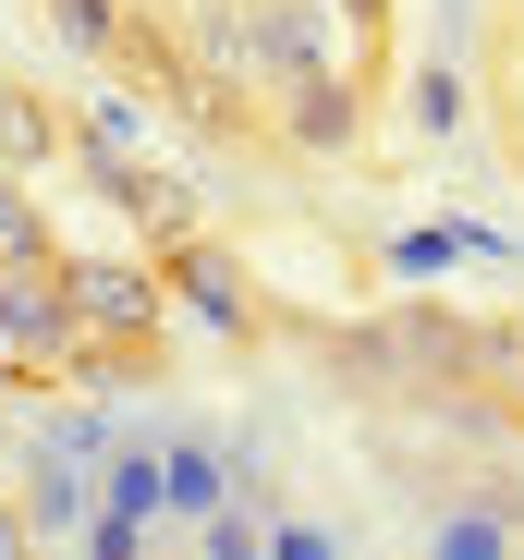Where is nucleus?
<instances>
[{"instance_id": "obj_17", "label": "nucleus", "mask_w": 524, "mask_h": 560, "mask_svg": "<svg viewBox=\"0 0 524 560\" xmlns=\"http://www.w3.org/2000/svg\"><path fill=\"white\" fill-rule=\"evenodd\" d=\"M512 25H524V0H512Z\"/></svg>"}, {"instance_id": "obj_13", "label": "nucleus", "mask_w": 524, "mask_h": 560, "mask_svg": "<svg viewBox=\"0 0 524 560\" xmlns=\"http://www.w3.org/2000/svg\"><path fill=\"white\" fill-rule=\"evenodd\" d=\"M269 560H341V548H329L317 524H269Z\"/></svg>"}, {"instance_id": "obj_15", "label": "nucleus", "mask_w": 524, "mask_h": 560, "mask_svg": "<svg viewBox=\"0 0 524 560\" xmlns=\"http://www.w3.org/2000/svg\"><path fill=\"white\" fill-rule=\"evenodd\" d=\"M0 560H25V536H13V524H0Z\"/></svg>"}, {"instance_id": "obj_2", "label": "nucleus", "mask_w": 524, "mask_h": 560, "mask_svg": "<svg viewBox=\"0 0 524 560\" xmlns=\"http://www.w3.org/2000/svg\"><path fill=\"white\" fill-rule=\"evenodd\" d=\"M159 476H171V524H196V512H220V500H256V463L220 451V439H171Z\"/></svg>"}, {"instance_id": "obj_5", "label": "nucleus", "mask_w": 524, "mask_h": 560, "mask_svg": "<svg viewBox=\"0 0 524 560\" xmlns=\"http://www.w3.org/2000/svg\"><path fill=\"white\" fill-rule=\"evenodd\" d=\"M98 524H123V536L171 524V476H159V451H110V463H98Z\"/></svg>"}, {"instance_id": "obj_16", "label": "nucleus", "mask_w": 524, "mask_h": 560, "mask_svg": "<svg viewBox=\"0 0 524 560\" xmlns=\"http://www.w3.org/2000/svg\"><path fill=\"white\" fill-rule=\"evenodd\" d=\"M512 159H524V122H512Z\"/></svg>"}, {"instance_id": "obj_3", "label": "nucleus", "mask_w": 524, "mask_h": 560, "mask_svg": "<svg viewBox=\"0 0 524 560\" xmlns=\"http://www.w3.org/2000/svg\"><path fill=\"white\" fill-rule=\"evenodd\" d=\"M61 293H73V280H61L49 256H37V268H0V341H49V353H61V341H73V305H61Z\"/></svg>"}, {"instance_id": "obj_7", "label": "nucleus", "mask_w": 524, "mask_h": 560, "mask_svg": "<svg viewBox=\"0 0 524 560\" xmlns=\"http://www.w3.org/2000/svg\"><path fill=\"white\" fill-rule=\"evenodd\" d=\"M73 280V317H110V329H147V305H159V280H135V268H61Z\"/></svg>"}, {"instance_id": "obj_8", "label": "nucleus", "mask_w": 524, "mask_h": 560, "mask_svg": "<svg viewBox=\"0 0 524 560\" xmlns=\"http://www.w3.org/2000/svg\"><path fill=\"white\" fill-rule=\"evenodd\" d=\"M196 560H269V524H256V500L196 512Z\"/></svg>"}, {"instance_id": "obj_1", "label": "nucleus", "mask_w": 524, "mask_h": 560, "mask_svg": "<svg viewBox=\"0 0 524 560\" xmlns=\"http://www.w3.org/2000/svg\"><path fill=\"white\" fill-rule=\"evenodd\" d=\"M415 560H524V500L512 488H427Z\"/></svg>"}, {"instance_id": "obj_14", "label": "nucleus", "mask_w": 524, "mask_h": 560, "mask_svg": "<svg viewBox=\"0 0 524 560\" xmlns=\"http://www.w3.org/2000/svg\"><path fill=\"white\" fill-rule=\"evenodd\" d=\"M0 159H37V122H25V98L0 85Z\"/></svg>"}, {"instance_id": "obj_12", "label": "nucleus", "mask_w": 524, "mask_h": 560, "mask_svg": "<svg viewBox=\"0 0 524 560\" xmlns=\"http://www.w3.org/2000/svg\"><path fill=\"white\" fill-rule=\"evenodd\" d=\"M37 256H49V232H37L13 196H0V268H37Z\"/></svg>"}, {"instance_id": "obj_9", "label": "nucleus", "mask_w": 524, "mask_h": 560, "mask_svg": "<svg viewBox=\"0 0 524 560\" xmlns=\"http://www.w3.org/2000/svg\"><path fill=\"white\" fill-rule=\"evenodd\" d=\"M73 512H85V476L37 451V463H25V524H73Z\"/></svg>"}, {"instance_id": "obj_11", "label": "nucleus", "mask_w": 524, "mask_h": 560, "mask_svg": "<svg viewBox=\"0 0 524 560\" xmlns=\"http://www.w3.org/2000/svg\"><path fill=\"white\" fill-rule=\"evenodd\" d=\"M73 49H123V0H49Z\"/></svg>"}, {"instance_id": "obj_4", "label": "nucleus", "mask_w": 524, "mask_h": 560, "mask_svg": "<svg viewBox=\"0 0 524 560\" xmlns=\"http://www.w3.org/2000/svg\"><path fill=\"white\" fill-rule=\"evenodd\" d=\"M281 135L305 159H341V147H354V85H341V73H293L281 85Z\"/></svg>"}, {"instance_id": "obj_6", "label": "nucleus", "mask_w": 524, "mask_h": 560, "mask_svg": "<svg viewBox=\"0 0 524 560\" xmlns=\"http://www.w3.org/2000/svg\"><path fill=\"white\" fill-rule=\"evenodd\" d=\"M171 280H184V305H196V317L244 329V280H232V256H220V244H184V256H171Z\"/></svg>"}, {"instance_id": "obj_10", "label": "nucleus", "mask_w": 524, "mask_h": 560, "mask_svg": "<svg viewBox=\"0 0 524 560\" xmlns=\"http://www.w3.org/2000/svg\"><path fill=\"white\" fill-rule=\"evenodd\" d=\"M464 122V73L452 61H415V135H452Z\"/></svg>"}]
</instances>
